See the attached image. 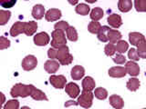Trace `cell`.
Here are the masks:
<instances>
[{"label": "cell", "mask_w": 146, "mask_h": 109, "mask_svg": "<svg viewBox=\"0 0 146 109\" xmlns=\"http://www.w3.org/2000/svg\"><path fill=\"white\" fill-rule=\"evenodd\" d=\"M48 56L50 59H57L62 66L70 65L73 61V56L70 53V49L67 45L59 48L50 47L48 50Z\"/></svg>", "instance_id": "6da1fadb"}, {"label": "cell", "mask_w": 146, "mask_h": 109, "mask_svg": "<svg viewBox=\"0 0 146 109\" xmlns=\"http://www.w3.org/2000/svg\"><path fill=\"white\" fill-rule=\"evenodd\" d=\"M35 86L33 85H24L21 83H17L13 86L10 95L13 98L16 97H22L25 98L27 97H30L31 92L33 91Z\"/></svg>", "instance_id": "7a4b0ae2"}, {"label": "cell", "mask_w": 146, "mask_h": 109, "mask_svg": "<svg viewBox=\"0 0 146 109\" xmlns=\"http://www.w3.org/2000/svg\"><path fill=\"white\" fill-rule=\"evenodd\" d=\"M52 41L50 45L54 48H59L62 47L64 45H67V39L65 35V32L61 30H54L51 34Z\"/></svg>", "instance_id": "3957f363"}, {"label": "cell", "mask_w": 146, "mask_h": 109, "mask_svg": "<svg viewBox=\"0 0 146 109\" xmlns=\"http://www.w3.org/2000/svg\"><path fill=\"white\" fill-rule=\"evenodd\" d=\"M93 97H94V95L91 91L83 90L79 97V98H78L77 104H79V106H80L83 108H90L92 106Z\"/></svg>", "instance_id": "277c9868"}, {"label": "cell", "mask_w": 146, "mask_h": 109, "mask_svg": "<svg viewBox=\"0 0 146 109\" xmlns=\"http://www.w3.org/2000/svg\"><path fill=\"white\" fill-rule=\"evenodd\" d=\"M21 66L25 71H31L35 69L38 66V59L33 54H29L23 59Z\"/></svg>", "instance_id": "5b68a950"}, {"label": "cell", "mask_w": 146, "mask_h": 109, "mask_svg": "<svg viewBox=\"0 0 146 109\" xmlns=\"http://www.w3.org/2000/svg\"><path fill=\"white\" fill-rule=\"evenodd\" d=\"M49 83L56 89H62L65 87V85L67 84V78L62 75H58V76L52 75L49 77Z\"/></svg>", "instance_id": "8992f818"}, {"label": "cell", "mask_w": 146, "mask_h": 109, "mask_svg": "<svg viewBox=\"0 0 146 109\" xmlns=\"http://www.w3.org/2000/svg\"><path fill=\"white\" fill-rule=\"evenodd\" d=\"M49 41L50 37L46 32H40L34 36V43L38 47H45V45L49 44Z\"/></svg>", "instance_id": "52a82bcc"}, {"label": "cell", "mask_w": 146, "mask_h": 109, "mask_svg": "<svg viewBox=\"0 0 146 109\" xmlns=\"http://www.w3.org/2000/svg\"><path fill=\"white\" fill-rule=\"evenodd\" d=\"M125 70L131 76H137L140 74V66L135 61H129L125 64Z\"/></svg>", "instance_id": "ba28073f"}, {"label": "cell", "mask_w": 146, "mask_h": 109, "mask_svg": "<svg viewBox=\"0 0 146 109\" xmlns=\"http://www.w3.org/2000/svg\"><path fill=\"white\" fill-rule=\"evenodd\" d=\"M65 91L66 93L68 95V97H71V98H76L79 97V95L80 93V87L79 85L77 84L73 83H68V84H66L65 85Z\"/></svg>", "instance_id": "9c48e42d"}, {"label": "cell", "mask_w": 146, "mask_h": 109, "mask_svg": "<svg viewBox=\"0 0 146 109\" xmlns=\"http://www.w3.org/2000/svg\"><path fill=\"white\" fill-rule=\"evenodd\" d=\"M61 17V11L57 8H51L45 13V18L48 22L58 21Z\"/></svg>", "instance_id": "30bf717a"}, {"label": "cell", "mask_w": 146, "mask_h": 109, "mask_svg": "<svg viewBox=\"0 0 146 109\" xmlns=\"http://www.w3.org/2000/svg\"><path fill=\"white\" fill-rule=\"evenodd\" d=\"M109 76L111 77H114V78H121L126 76V70L123 66H114L110 68L109 71Z\"/></svg>", "instance_id": "8fae6325"}, {"label": "cell", "mask_w": 146, "mask_h": 109, "mask_svg": "<svg viewBox=\"0 0 146 109\" xmlns=\"http://www.w3.org/2000/svg\"><path fill=\"white\" fill-rule=\"evenodd\" d=\"M24 28H25V22L17 21L10 28V35L13 37H16L18 35L24 34Z\"/></svg>", "instance_id": "7c38bea8"}, {"label": "cell", "mask_w": 146, "mask_h": 109, "mask_svg": "<svg viewBox=\"0 0 146 109\" xmlns=\"http://www.w3.org/2000/svg\"><path fill=\"white\" fill-rule=\"evenodd\" d=\"M59 66H60V64L58 63V61L54 60V59H49V60L46 61L44 65L45 70L49 74L56 73L59 69Z\"/></svg>", "instance_id": "4fadbf2b"}, {"label": "cell", "mask_w": 146, "mask_h": 109, "mask_svg": "<svg viewBox=\"0 0 146 109\" xmlns=\"http://www.w3.org/2000/svg\"><path fill=\"white\" fill-rule=\"evenodd\" d=\"M107 22L110 25V26L113 27V28H119L122 25V19L121 16L117 15V14H111L107 18Z\"/></svg>", "instance_id": "5bb4252c"}, {"label": "cell", "mask_w": 146, "mask_h": 109, "mask_svg": "<svg viewBox=\"0 0 146 109\" xmlns=\"http://www.w3.org/2000/svg\"><path fill=\"white\" fill-rule=\"evenodd\" d=\"M109 102L111 104V106L116 109H121L124 106V101L123 99L120 97V95H112L110 97Z\"/></svg>", "instance_id": "9a60e30c"}, {"label": "cell", "mask_w": 146, "mask_h": 109, "mask_svg": "<svg viewBox=\"0 0 146 109\" xmlns=\"http://www.w3.org/2000/svg\"><path fill=\"white\" fill-rule=\"evenodd\" d=\"M85 75V69L83 66H75L71 69V78L73 80H80Z\"/></svg>", "instance_id": "2e32d148"}, {"label": "cell", "mask_w": 146, "mask_h": 109, "mask_svg": "<svg viewBox=\"0 0 146 109\" xmlns=\"http://www.w3.org/2000/svg\"><path fill=\"white\" fill-rule=\"evenodd\" d=\"M38 29V23L35 21H29L25 22V28H24V34L31 36L33 35Z\"/></svg>", "instance_id": "e0dca14e"}, {"label": "cell", "mask_w": 146, "mask_h": 109, "mask_svg": "<svg viewBox=\"0 0 146 109\" xmlns=\"http://www.w3.org/2000/svg\"><path fill=\"white\" fill-rule=\"evenodd\" d=\"M44 16H45L44 6H42V5H40V4L34 6L33 9H32V16L36 20H40L44 17Z\"/></svg>", "instance_id": "ac0fdd59"}, {"label": "cell", "mask_w": 146, "mask_h": 109, "mask_svg": "<svg viewBox=\"0 0 146 109\" xmlns=\"http://www.w3.org/2000/svg\"><path fill=\"white\" fill-rule=\"evenodd\" d=\"M129 40L132 45H137L141 42L144 41L145 37L143 34L138 33V32H131V33L129 34Z\"/></svg>", "instance_id": "d6986e66"}, {"label": "cell", "mask_w": 146, "mask_h": 109, "mask_svg": "<svg viewBox=\"0 0 146 109\" xmlns=\"http://www.w3.org/2000/svg\"><path fill=\"white\" fill-rule=\"evenodd\" d=\"M30 97H32V99L36 100V101H48V98L47 97V95H46V94L43 91H41L36 87H34L33 91L31 92Z\"/></svg>", "instance_id": "ffe728a7"}, {"label": "cell", "mask_w": 146, "mask_h": 109, "mask_svg": "<svg viewBox=\"0 0 146 109\" xmlns=\"http://www.w3.org/2000/svg\"><path fill=\"white\" fill-rule=\"evenodd\" d=\"M121 37L122 35L120 31L115 29H110L108 31V41H110V43L115 44L119 40H121Z\"/></svg>", "instance_id": "44dd1931"}, {"label": "cell", "mask_w": 146, "mask_h": 109, "mask_svg": "<svg viewBox=\"0 0 146 109\" xmlns=\"http://www.w3.org/2000/svg\"><path fill=\"white\" fill-rule=\"evenodd\" d=\"M95 86H96L95 81L91 76H86L82 80V87H83V90L92 91L95 89Z\"/></svg>", "instance_id": "7402d4cb"}, {"label": "cell", "mask_w": 146, "mask_h": 109, "mask_svg": "<svg viewBox=\"0 0 146 109\" xmlns=\"http://www.w3.org/2000/svg\"><path fill=\"white\" fill-rule=\"evenodd\" d=\"M132 7V2L131 0H119L118 3V8L119 10L122 13L129 12Z\"/></svg>", "instance_id": "603a6c76"}, {"label": "cell", "mask_w": 146, "mask_h": 109, "mask_svg": "<svg viewBox=\"0 0 146 109\" xmlns=\"http://www.w3.org/2000/svg\"><path fill=\"white\" fill-rule=\"evenodd\" d=\"M110 29H111V28H110V26H100L99 32L97 33L98 38H99V40L100 41V42H103V43L108 42V31Z\"/></svg>", "instance_id": "cb8c5ba5"}, {"label": "cell", "mask_w": 146, "mask_h": 109, "mask_svg": "<svg viewBox=\"0 0 146 109\" xmlns=\"http://www.w3.org/2000/svg\"><path fill=\"white\" fill-rule=\"evenodd\" d=\"M140 85H141V83H140V80L135 78V77H132V78H130L127 82V88L128 90L131 91V92H135L137 91L139 88H140Z\"/></svg>", "instance_id": "d4e9b609"}, {"label": "cell", "mask_w": 146, "mask_h": 109, "mask_svg": "<svg viewBox=\"0 0 146 109\" xmlns=\"http://www.w3.org/2000/svg\"><path fill=\"white\" fill-rule=\"evenodd\" d=\"M104 16V12L100 7H95L90 12V18L92 21H99Z\"/></svg>", "instance_id": "484cf974"}, {"label": "cell", "mask_w": 146, "mask_h": 109, "mask_svg": "<svg viewBox=\"0 0 146 109\" xmlns=\"http://www.w3.org/2000/svg\"><path fill=\"white\" fill-rule=\"evenodd\" d=\"M66 34H67V37L68 40L72 41V42H76L79 38V36H78V33H77V30L75 27L73 26H68L67 30H66Z\"/></svg>", "instance_id": "4316f807"}, {"label": "cell", "mask_w": 146, "mask_h": 109, "mask_svg": "<svg viewBox=\"0 0 146 109\" xmlns=\"http://www.w3.org/2000/svg\"><path fill=\"white\" fill-rule=\"evenodd\" d=\"M117 44L115 45V49L119 54H123L125 53L128 48H129V44L124 40H119Z\"/></svg>", "instance_id": "83f0119b"}, {"label": "cell", "mask_w": 146, "mask_h": 109, "mask_svg": "<svg viewBox=\"0 0 146 109\" xmlns=\"http://www.w3.org/2000/svg\"><path fill=\"white\" fill-rule=\"evenodd\" d=\"M90 8L87 4H80V5H78L75 8L76 13H78L79 15H81V16H87L90 13Z\"/></svg>", "instance_id": "f1b7e54d"}, {"label": "cell", "mask_w": 146, "mask_h": 109, "mask_svg": "<svg viewBox=\"0 0 146 109\" xmlns=\"http://www.w3.org/2000/svg\"><path fill=\"white\" fill-rule=\"evenodd\" d=\"M11 17V12L8 10H0V26H5Z\"/></svg>", "instance_id": "f546056e"}, {"label": "cell", "mask_w": 146, "mask_h": 109, "mask_svg": "<svg viewBox=\"0 0 146 109\" xmlns=\"http://www.w3.org/2000/svg\"><path fill=\"white\" fill-rule=\"evenodd\" d=\"M93 95H95V97H97L98 99L104 100L108 97V91L102 87H98L95 89Z\"/></svg>", "instance_id": "4dcf8cb0"}, {"label": "cell", "mask_w": 146, "mask_h": 109, "mask_svg": "<svg viewBox=\"0 0 146 109\" xmlns=\"http://www.w3.org/2000/svg\"><path fill=\"white\" fill-rule=\"evenodd\" d=\"M137 47V53H138L140 58H146V41H143L140 44L136 45Z\"/></svg>", "instance_id": "1f68e13d"}, {"label": "cell", "mask_w": 146, "mask_h": 109, "mask_svg": "<svg viewBox=\"0 0 146 109\" xmlns=\"http://www.w3.org/2000/svg\"><path fill=\"white\" fill-rule=\"evenodd\" d=\"M100 26H102V25H100L98 21H92L89 24L88 30L91 34H97L100 28Z\"/></svg>", "instance_id": "d6a6232c"}, {"label": "cell", "mask_w": 146, "mask_h": 109, "mask_svg": "<svg viewBox=\"0 0 146 109\" xmlns=\"http://www.w3.org/2000/svg\"><path fill=\"white\" fill-rule=\"evenodd\" d=\"M104 53L108 56H112L113 54L116 53L115 45L112 44V43L107 44L106 45H105V47H104Z\"/></svg>", "instance_id": "836d02e7"}, {"label": "cell", "mask_w": 146, "mask_h": 109, "mask_svg": "<svg viewBox=\"0 0 146 109\" xmlns=\"http://www.w3.org/2000/svg\"><path fill=\"white\" fill-rule=\"evenodd\" d=\"M134 7L138 12L146 11V0H135Z\"/></svg>", "instance_id": "e575fe53"}, {"label": "cell", "mask_w": 146, "mask_h": 109, "mask_svg": "<svg viewBox=\"0 0 146 109\" xmlns=\"http://www.w3.org/2000/svg\"><path fill=\"white\" fill-rule=\"evenodd\" d=\"M5 109H18L19 108V102L17 99H12L7 102V104L3 106Z\"/></svg>", "instance_id": "d590c367"}, {"label": "cell", "mask_w": 146, "mask_h": 109, "mask_svg": "<svg viewBox=\"0 0 146 109\" xmlns=\"http://www.w3.org/2000/svg\"><path fill=\"white\" fill-rule=\"evenodd\" d=\"M70 26V25H68V23L66 22V21H59L58 23H56L54 26V28L55 30H61L63 32H66L67 28Z\"/></svg>", "instance_id": "8d00e7d4"}, {"label": "cell", "mask_w": 146, "mask_h": 109, "mask_svg": "<svg viewBox=\"0 0 146 109\" xmlns=\"http://www.w3.org/2000/svg\"><path fill=\"white\" fill-rule=\"evenodd\" d=\"M17 0H0V6L5 8H11L16 5Z\"/></svg>", "instance_id": "74e56055"}, {"label": "cell", "mask_w": 146, "mask_h": 109, "mask_svg": "<svg viewBox=\"0 0 146 109\" xmlns=\"http://www.w3.org/2000/svg\"><path fill=\"white\" fill-rule=\"evenodd\" d=\"M10 47V40L5 36H0V50L7 49Z\"/></svg>", "instance_id": "f35d334b"}, {"label": "cell", "mask_w": 146, "mask_h": 109, "mask_svg": "<svg viewBox=\"0 0 146 109\" xmlns=\"http://www.w3.org/2000/svg\"><path fill=\"white\" fill-rule=\"evenodd\" d=\"M128 56L132 61H138L140 59V56L138 53H137V50L134 49V48H131L129 50V52H128Z\"/></svg>", "instance_id": "ab89813d"}, {"label": "cell", "mask_w": 146, "mask_h": 109, "mask_svg": "<svg viewBox=\"0 0 146 109\" xmlns=\"http://www.w3.org/2000/svg\"><path fill=\"white\" fill-rule=\"evenodd\" d=\"M113 62L116 63L117 65H123L124 63H126V57L122 54H117L113 57Z\"/></svg>", "instance_id": "60d3db41"}, {"label": "cell", "mask_w": 146, "mask_h": 109, "mask_svg": "<svg viewBox=\"0 0 146 109\" xmlns=\"http://www.w3.org/2000/svg\"><path fill=\"white\" fill-rule=\"evenodd\" d=\"M5 102H6V97L2 92H0V109L3 107Z\"/></svg>", "instance_id": "b9f144b4"}, {"label": "cell", "mask_w": 146, "mask_h": 109, "mask_svg": "<svg viewBox=\"0 0 146 109\" xmlns=\"http://www.w3.org/2000/svg\"><path fill=\"white\" fill-rule=\"evenodd\" d=\"M68 1L70 5H72V6H76V5L78 4V2H79V0H68Z\"/></svg>", "instance_id": "7bdbcfd3"}, {"label": "cell", "mask_w": 146, "mask_h": 109, "mask_svg": "<svg viewBox=\"0 0 146 109\" xmlns=\"http://www.w3.org/2000/svg\"><path fill=\"white\" fill-rule=\"evenodd\" d=\"M86 2H88V3H90V4H93V3H95V2H97L98 0H85Z\"/></svg>", "instance_id": "ee69618b"}, {"label": "cell", "mask_w": 146, "mask_h": 109, "mask_svg": "<svg viewBox=\"0 0 146 109\" xmlns=\"http://www.w3.org/2000/svg\"><path fill=\"white\" fill-rule=\"evenodd\" d=\"M26 1H27V0H26Z\"/></svg>", "instance_id": "f6af8a7d"}]
</instances>
